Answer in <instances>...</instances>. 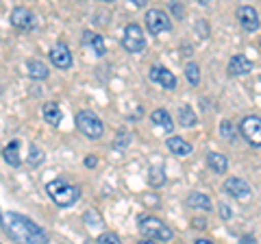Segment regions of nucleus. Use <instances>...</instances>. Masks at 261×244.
Returning a JSON list of instances; mask_svg holds the SVG:
<instances>
[{
  "label": "nucleus",
  "instance_id": "nucleus-9",
  "mask_svg": "<svg viewBox=\"0 0 261 244\" xmlns=\"http://www.w3.org/2000/svg\"><path fill=\"white\" fill-rule=\"evenodd\" d=\"M48 57H50V61H53L55 68H59V70H70V68H72V53H70L68 44L57 42V44L50 48Z\"/></svg>",
  "mask_w": 261,
  "mask_h": 244
},
{
  "label": "nucleus",
  "instance_id": "nucleus-6",
  "mask_svg": "<svg viewBox=\"0 0 261 244\" xmlns=\"http://www.w3.org/2000/svg\"><path fill=\"white\" fill-rule=\"evenodd\" d=\"M146 29H148L150 35H159V33H166V31L172 29V22H170L166 11L150 9L146 13Z\"/></svg>",
  "mask_w": 261,
  "mask_h": 244
},
{
  "label": "nucleus",
  "instance_id": "nucleus-11",
  "mask_svg": "<svg viewBox=\"0 0 261 244\" xmlns=\"http://www.w3.org/2000/svg\"><path fill=\"white\" fill-rule=\"evenodd\" d=\"M248 72H252V61L246 55H233L231 61H228V75L244 77V75H248Z\"/></svg>",
  "mask_w": 261,
  "mask_h": 244
},
{
  "label": "nucleus",
  "instance_id": "nucleus-1",
  "mask_svg": "<svg viewBox=\"0 0 261 244\" xmlns=\"http://www.w3.org/2000/svg\"><path fill=\"white\" fill-rule=\"evenodd\" d=\"M0 223H3L5 231L18 244H46L48 235L37 223L31 218L18 214V211H3L0 214Z\"/></svg>",
  "mask_w": 261,
  "mask_h": 244
},
{
  "label": "nucleus",
  "instance_id": "nucleus-25",
  "mask_svg": "<svg viewBox=\"0 0 261 244\" xmlns=\"http://www.w3.org/2000/svg\"><path fill=\"white\" fill-rule=\"evenodd\" d=\"M44 159H46L44 151H42V149H37V144H31V146H29V157H27L29 166H39Z\"/></svg>",
  "mask_w": 261,
  "mask_h": 244
},
{
  "label": "nucleus",
  "instance_id": "nucleus-17",
  "mask_svg": "<svg viewBox=\"0 0 261 244\" xmlns=\"http://www.w3.org/2000/svg\"><path fill=\"white\" fill-rule=\"evenodd\" d=\"M83 42L96 53V57H102L105 53H107V48H105V39L98 33H94V31H85V33H83Z\"/></svg>",
  "mask_w": 261,
  "mask_h": 244
},
{
  "label": "nucleus",
  "instance_id": "nucleus-20",
  "mask_svg": "<svg viewBox=\"0 0 261 244\" xmlns=\"http://www.w3.org/2000/svg\"><path fill=\"white\" fill-rule=\"evenodd\" d=\"M168 149L174 153V155H178V157H185V155H190L192 153V144L190 142H185L183 137H176V135H172L168 140Z\"/></svg>",
  "mask_w": 261,
  "mask_h": 244
},
{
  "label": "nucleus",
  "instance_id": "nucleus-19",
  "mask_svg": "<svg viewBox=\"0 0 261 244\" xmlns=\"http://www.w3.org/2000/svg\"><path fill=\"white\" fill-rule=\"evenodd\" d=\"M187 205L192 209H198V211H211V201L207 194H202V192H192L190 197H187Z\"/></svg>",
  "mask_w": 261,
  "mask_h": 244
},
{
  "label": "nucleus",
  "instance_id": "nucleus-15",
  "mask_svg": "<svg viewBox=\"0 0 261 244\" xmlns=\"http://www.w3.org/2000/svg\"><path fill=\"white\" fill-rule=\"evenodd\" d=\"M42 113H44V120L48 122V125H53V127H59L61 125V118H63V113H61V107L57 103H44V107H42Z\"/></svg>",
  "mask_w": 261,
  "mask_h": 244
},
{
  "label": "nucleus",
  "instance_id": "nucleus-32",
  "mask_svg": "<svg viewBox=\"0 0 261 244\" xmlns=\"http://www.w3.org/2000/svg\"><path fill=\"white\" fill-rule=\"evenodd\" d=\"M85 166H87V168H96V166H98V157L87 155V157H85Z\"/></svg>",
  "mask_w": 261,
  "mask_h": 244
},
{
  "label": "nucleus",
  "instance_id": "nucleus-24",
  "mask_svg": "<svg viewBox=\"0 0 261 244\" xmlns=\"http://www.w3.org/2000/svg\"><path fill=\"white\" fill-rule=\"evenodd\" d=\"M220 137L226 142H235V137H238V129L231 120H224L222 125H220Z\"/></svg>",
  "mask_w": 261,
  "mask_h": 244
},
{
  "label": "nucleus",
  "instance_id": "nucleus-33",
  "mask_svg": "<svg viewBox=\"0 0 261 244\" xmlns=\"http://www.w3.org/2000/svg\"><path fill=\"white\" fill-rule=\"evenodd\" d=\"M194 244H214V242H211V240H205V238H198Z\"/></svg>",
  "mask_w": 261,
  "mask_h": 244
},
{
  "label": "nucleus",
  "instance_id": "nucleus-29",
  "mask_svg": "<svg viewBox=\"0 0 261 244\" xmlns=\"http://www.w3.org/2000/svg\"><path fill=\"white\" fill-rule=\"evenodd\" d=\"M128 142H130V135H128V133H120L118 140H116V146H118V149H124Z\"/></svg>",
  "mask_w": 261,
  "mask_h": 244
},
{
  "label": "nucleus",
  "instance_id": "nucleus-30",
  "mask_svg": "<svg viewBox=\"0 0 261 244\" xmlns=\"http://www.w3.org/2000/svg\"><path fill=\"white\" fill-rule=\"evenodd\" d=\"M218 209H220V216H222L224 221H228V218L233 216V214H231V207H228V205H224V203H220V205H218Z\"/></svg>",
  "mask_w": 261,
  "mask_h": 244
},
{
  "label": "nucleus",
  "instance_id": "nucleus-27",
  "mask_svg": "<svg viewBox=\"0 0 261 244\" xmlns=\"http://www.w3.org/2000/svg\"><path fill=\"white\" fill-rule=\"evenodd\" d=\"M148 181H150V185H154V188H161V185L166 183V173H163L161 168H152Z\"/></svg>",
  "mask_w": 261,
  "mask_h": 244
},
{
  "label": "nucleus",
  "instance_id": "nucleus-4",
  "mask_svg": "<svg viewBox=\"0 0 261 244\" xmlns=\"http://www.w3.org/2000/svg\"><path fill=\"white\" fill-rule=\"evenodd\" d=\"M76 127H79L81 133L89 137V140H100L102 133H105L102 120L98 118L94 111H79L76 113Z\"/></svg>",
  "mask_w": 261,
  "mask_h": 244
},
{
  "label": "nucleus",
  "instance_id": "nucleus-34",
  "mask_svg": "<svg viewBox=\"0 0 261 244\" xmlns=\"http://www.w3.org/2000/svg\"><path fill=\"white\" fill-rule=\"evenodd\" d=\"M137 244H159V242H154V240H142V242H137Z\"/></svg>",
  "mask_w": 261,
  "mask_h": 244
},
{
  "label": "nucleus",
  "instance_id": "nucleus-28",
  "mask_svg": "<svg viewBox=\"0 0 261 244\" xmlns=\"http://www.w3.org/2000/svg\"><path fill=\"white\" fill-rule=\"evenodd\" d=\"M98 244H122V240H120V235L111 233V231H105V233L98 235Z\"/></svg>",
  "mask_w": 261,
  "mask_h": 244
},
{
  "label": "nucleus",
  "instance_id": "nucleus-13",
  "mask_svg": "<svg viewBox=\"0 0 261 244\" xmlns=\"http://www.w3.org/2000/svg\"><path fill=\"white\" fill-rule=\"evenodd\" d=\"M11 24L20 31H29V29H33L35 20H33V13L27 9V7H15L13 13H11Z\"/></svg>",
  "mask_w": 261,
  "mask_h": 244
},
{
  "label": "nucleus",
  "instance_id": "nucleus-21",
  "mask_svg": "<svg viewBox=\"0 0 261 244\" xmlns=\"http://www.w3.org/2000/svg\"><path fill=\"white\" fill-rule=\"evenodd\" d=\"M207 164H209V168L214 170V173L224 175L226 168H228V159L222 155V153H209V155H207Z\"/></svg>",
  "mask_w": 261,
  "mask_h": 244
},
{
  "label": "nucleus",
  "instance_id": "nucleus-12",
  "mask_svg": "<svg viewBox=\"0 0 261 244\" xmlns=\"http://www.w3.org/2000/svg\"><path fill=\"white\" fill-rule=\"evenodd\" d=\"M150 79L154 81V83H159L161 87H166V89H174L176 87V77L168 68L152 66L150 68Z\"/></svg>",
  "mask_w": 261,
  "mask_h": 244
},
{
  "label": "nucleus",
  "instance_id": "nucleus-7",
  "mask_svg": "<svg viewBox=\"0 0 261 244\" xmlns=\"http://www.w3.org/2000/svg\"><path fill=\"white\" fill-rule=\"evenodd\" d=\"M240 131L248 140L250 146H255V149L261 146V118L259 116H246L240 125Z\"/></svg>",
  "mask_w": 261,
  "mask_h": 244
},
{
  "label": "nucleus",
  "instance_id": "nucleus-26",
  "mask_svg": "<svg viewBox=\"0 0 261 244\" xmlns=\"http://www.w3.org/2000/svg\"><path fill=\"white\" fill-rule=\"evenodd\" d=\"M185 77H187V81H190V83L196 87V85H200V68L196 66L194 61H190L185 66Z\"/></svg>",
  "mask_w": 261,
  "mask_h": 244
},
{
  "label": "nucleus",
  "instance_id": "nucleus-2",
  "mask_svg": "<svg viewBox=\"0 0 261 244\" xmlns=\"http://www.w3.org/2000/svg\"><path fill=\"white\" fill-rule=\"evenodd\" d=\"M46 192H48V197L53 199L55 205H59V207L74 205V203L79 201V197H81V190L74 183L65 181V179H53V181H48Z\"/></svg>",
  "mask_w": 261,
  "mask_h": 244
},
{
  "label": "nucleus",
  "instance_id": "nucleus-3",
  "mask_svg": "<svg viewBox=\"0 0 261 244\" xmlns=\"http://www.w3.org/2000/svg\"><path fill=\"white\" fill-rule=\"evenodd\" d=\"M140 231L146 235V240H154V242H168V240H172V229L163 223V221H159L157 216H142L140 218Z\"/></svg>",
  "mask_w": 261,
  "mask_h": 244
},
{
  "label": "nucleus",
  "instance_id": "nucleus-22",
  "mask_svg": "<svg viewBox=\"0 0 261 244\" xmlns=\"http://www.w3.org/2000/svg\"><path fill=\"white\" fill-rule=\"evenodd\" d=\"M176 116H178V125L181 127H194L196 125V113L192 111L190 105H181L176 111Z\"/></svg>",
  "mask_w": 261,
  "mask_h": 244
},
{
  "label": "nucleus",
  "instance_id": "nucleus-18",
  "mask_svg": "<svg viewBox=\"0 0 261 244\" xmlns=\"http://www.w3.org/2000/svg\"><path fill=\"white\" fill-rule=\"evenodd\" d=\"M27 75L31 79H35V81H44L48 77V68H46V63L44 61H39V59H29L27 61Z\"/></svg>",
  "mask_w": 261,
  "mask_h": 244
},
{
  "label": "nucleus",
  "instance_id": "nucleus-8",
  "mask_svg": "<svg viewBox=\"0 0 261 244\" xmlns=\"http://www.w3.org/2000/svg\"><path fill=\"white\" fill-rule=\"evenodd\" d=\"M224 192L228 194V197L238 199V201H248L250 194H252L250 185L244 181V179H240V177H228L224 181Z\"/></svg>",
  "mask_w": 261,
  "mask_h": 244
},
{
  "label": "nucleus",
  "instance_id": "nucleus-14",
  "mask_svg": "<svg viewBox=\"0 0 261 244\" xmlns=\"http://www.w3.org/2000/svg\"><path fill=\"white\" fill-rule=\"evenodd\" d=\"M150 122L154 127H159V129H163L166 133H170L172 131V127H174V122H172V116L166 111V109H154L152 113H150Z\"/></svg>",
  "mask_w": 261,
  "mask_h": 244
},
{
  "label": "nucleus",
  "instance_id": "nucleus-31",
  "mask_svg": "<svg viewBox=\"0 0 261 244\" xmlns=\"http://www.w3.org/2000/svg\"><path fill=\"white\" fill-rule=\"evenodd\" d=\"M170 9H172V11H174V15H176V18H183V13H185V9H183V7H181V5H178V3H172V5H170Z\"/></svg>",
  "mask_w": 261,
  "mask_h": 244
},
{
  "label": "nucleus",
  "instance_id": "nucleus-23",
  "mask_svg": "<svg viewBox=\"0 0 261 244\" xmlns=\"http://www.w3.org/2000/svg\"><path fill=\"white\" fill-rule=\"evenodd\" d=\"M85 225H87V229H92V231L105 229V221H102V216L98 214L96 209H87L85 211Z\"/></svg>",
  "mask_w": 261,
  "mask_h": 244
},
{
  "label": "nucleus",
  "instance_id": "nucleus-5",
  "mask_svg": "<svg viewBox=\"0 0 261 244\" xmlns=\"http://www.w3.org/2000/svg\"><path fill=\"white\" fill-rule=\"evenodd\" d=\"M122 44L128 53H142L146 48V37L140 24H126L124 27V35H122Z\"/></svg>",
  "mask_w": 261,
  "mask_h": 244
},
{
  "label": "nucleus",
  "instance_id": "nucleus-16",
  "mask_svg": "<svg viewBox=\"0 0 261 244\" xmlns=\"http://www.w3.org/2000/svg\"><path fill=\"white\" fill-rule=\"evenodd\" d=\"M3 157H5V161L9 166H13V168H18L20 164H22V157H20V142L18 140H13V142H9L3 149Z\"/></svg>",
  "mask_w": 261,
  "mask_h": 244
},
{
  "label": "nucleus",
  "instance_id": "nucleus-10",
  "mask_svg": "<svg viewBox=\"0 0 261 244\" xmlns=\"http://www.w3.org/2000/svg\"><path fill=\"white\" fill-rule=\"evenodd\" d=\"M238 20L242 24V29L244 31H248V33H255V31L259 29V13L255 7H248V5H244V7H238Z\"/></svg>",
  "mask_w": 261,
  "mask_h": 244
}]
</instances>
